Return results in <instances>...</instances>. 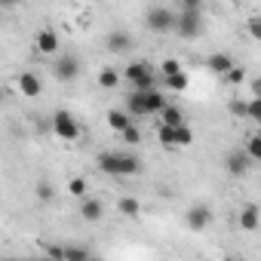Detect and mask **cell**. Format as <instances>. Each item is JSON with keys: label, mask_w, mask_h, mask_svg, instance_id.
<instances>
[{"label": "cell", "mask_w": 261, "mask_h": 261, "mask_svg": "<svg viewBox=\"0 0 261 261\" xmlns=\"http://www.w3.org/2000/svg\"><path fill=\"white\" fill-rule=\"evenodd\" d=\"M95 163H98V169H101L105 175H117V178L139 175V172H142L139 157H133V154H120V151H101V154L95 157Z\"/></svg>", "instance_id": "cell-1"}, {"label": "cell", "mask_w": 261, "mask_h": 261, "mask_svg": "<svg viewBox=\"0 0 261 261\" xmlns=\"http://www.w3.org/2000/svg\"><path fill=\"white\" fill-rule=\"evenodd\" d=\"M126 80H129V86H133V89H154L157 86V77L151 71V62H145V59L126 65Z\"/></svg>", "instance_id": "cell-2"}, {"label": "cell", "mask_w": 261, "mask_h": 261, "mask_svg": "<svg viewBox=\"0 0 261 261\" xmlns=\"http://www.w3.org/2000/svg\"><path fill=\"white\" fill-rule=\"evenodd\" d=\"M172 31H178V34L188 37V40L200 37V34H203V10H181V13L175 16V28H172Z\"/></svg>", "instance_id": "cell-3"}, {"label": "cell", "mask_w": 261, "mask_h": 261, "mask_svg": "<svg viewBox=\"0 0 261 261\" xmlns=\"http://www.w3.org/2000/svg\"><path fill=\"white\" fill-rule=\"evenodd\" d=\"M145 25L154 31V34H169L175 28V13L166 10V7H151L145 13Z\"/></svg>", "instance_id": "cell-4"}, {"label": "cell", "mask_w": 261, "mask_h": 261, "mask_svg": "<svg viewBox=\"0 0 261 261\" xmlns=\"http://www.w3.org/2000/svg\"><path fill=\"white\" fill-rule=\"evenodd\" d=\"M53 133H56L59 139H65V142H77V139H80V123L74 120V114L56 111V114H53Z\"/></svg>", "instance_id": "cell-5"}, {"label": "cell", "mask_w": 261, "mask_h": 261, "mask_svg": "<svg viewBox=\"0 0 261 261\" xmlns=\"http://www.w3.org/2000/svg\"><path fill=\"white\" fill-rule=\"evenodd\" d=\"M53 74H56V80H62V83L77 80V74H80V62H77V56H62V59H56Z\"/></svg>", "instance_id": "cell-6"}, {"label": "cell", "mask_w": 261, "mask_h": 261, "mask_svg": "<svg viewBox=\"0 0 261 261\" xmlns=\"http://www.w3.org/2000/svg\"><path fill=\"white\" fill-rule=\"evenodd\" d=\"M185 221H188V227H191V230H206V227L212 224V209H209L206 203H197V206H191V209H188Z\"/></svg>", "instance_id": "cell-7"}, {"label": "cell", "mask_w": 261, "mask_h": 261, "mask_svg": "<svg viewBox=\"0 0 261 261\" xmlns=\"http://www.w3.org/2000/svg\"><path fill=\"white\" fill-rule=\"evenodd\" d=\"M252 166H255V163L249 160V154H246V151H230V154L224 157V169H227L230 175H237V178H240V175H246Z\"/></svg>", "instance_id": "cell-8"}, {"label": "cell", "mask_w": 261, "mask_h": 261, "mask_svg": "<svg viewBox=\"0 0 261 261\" xmlns=\"http://www.w3.org/2000/svg\"><path fill=\"white\" fill-rule=\"evenodd\" d=\"M105 46H108V53H114V56H123V53H129V49H133V37H129L126 31H111V34L105 37Z\"/></svg>", "instance_id": "cell-9"}, {"label": "cell", "mask_w": 261, "mask_h": 261, "mask_svg": "<svg viewBox=\"0 0 261 261\" xmlns=\"http://www.w3.org/2000/svg\"><path fill=\"white\" fill-rule=\"evenodd\" d=\"M34 40H37V49H40L43 56H53V53H59V34H56L53 28H40Z\"/></svg>", "instance_id": "cell-10"}, {"label": "cell", "mask_w": 261, "mask_h": 261, "mask_svg": "<svg viewBox=\"0 0 261 261\" xmlns=\"http://www.w3.org/2000/svg\"><path fill=\"white\" fill-rule=\"evenodd\" d=\"M83 203H80V218L83 221H98L101 215H105V206H101V200H95V197H80Z\"/></svg>", "instance_id": "cell-11"}, {"label": "cell", "mask_w": 261, "mask_h": 261, "mask_svg": "<svg viewBox=\"0 0 261 261\" xmlns=\"http://www.w3.org/2000/svg\"><path fill=\"white\" fill-rule=\"evenodd\" d=\"M19 89H22V95L37 98V95H40V89H43V83H40V77H37L34 71H25V74L19 77Z\"/></svg>", "instance_id": "cell-12"}, {"label": "cell", "mask_w": 261, "mask_h": 261, "mask_svg": "<svg viewBox=\"0 0 261 261\" xmlns=\"http://www.w3.org/2000/svg\"><path fill=\"white\" fill-rule=\"evenodd\" d=\"M142 101H145V111H148V117L151 114H157L163 105H166V95H163V89H142Z\"/></svg>", "instance_id": "cell-13"}, {"label": "cell", "mask_w": 261, "mask_h": 261, "mask_svg": "<svg viewBox=\"0 0 261 261\" xmlns=\"http://www.w3.org/2000/svg\"><path fill=\"white\" fill-rule=\"evenodd\" d=\"M157 114H160V123H166V126H178V123H185V111H181L178 105H169V101H166Z\"/></svg>", "instance_id": "cell-14"}, {"label": "cell", "mask_w": 261, "mask_h": 261, "mask_svg": "<svg viewBox=\"0 0 261 261\" xmlns=\"http://www.w3.org/2000/svg\"><path fill=\"white\" fill-rule=\"evenodd\" d=\"M126 114L129 117H148L145 101H142V89H133V92L126 95Z\"/></svg>", "instance_id": "cell-15"}, {"label": "cell", "mask_w": 261, "mask_h": 261, "mask_svg": "<svg viewBox=\"0 0 261 261\" xmlns=\"http://www.w3.org/2000/svg\"><path fill=\"white\" fill-rule=\"evenodd\" d=\"M206 65H209V71L212 74H218V77H224V71L233 65V59L227 56V53H212L209 59H206Z\"/></svg>", "instance_id": "cell-16"}, {"label": "cell", "mask_w": 261, "mask_h": 261, "mask_svg": "<svg viewBox=\"0 0 261 261\" xmlns=\"http://www.w3.org/2000/svg\"><path fill=\"white\" fill-rule=\"evenodd\" d=\"M258 224H261V218H258V206L249 203V206L240 212V227H243V230H258Z\"/></svg>", "instance_id": "cell-17"}, {"label": "cell", "mask_w": 261, "mask_h": 261, "mask_svg": "<svg viewBox=\"0 0 261 261\" xmlns=\"http://www.w3.org/2000/svg\"><path fill=\"white\" fill-rule=\"evenodd\" d=\"M117 212L126 215V218H139V215H142V203H139L136 197H123V200L117 203Z\"/></svg>", "instance_id": "cell-18"}, {"label": "cell", "mask_w": 261, "mask_h": 261, "mask_svg": "<svg viewBox=\"0 0 261 261\" xmlns=\"http://www.w3.org/2000/svg\"><path fill=\"white\" fill-rule=\"evenodd\" d=\"M194 142V133H191V126L188 123H178V126H172V145H181V148H188Z\"/></svg>", "instance_id": "cell-19"}, {"label": "cell", "mask_w": 261, "mask_h": 261, "mask_svg": "<svg viewBox=\"0 0 261 261\" xmlns=\"http://www.w3.org/2000/svg\"><path fill=\"white\" fill-rule=\"evenodd\" d=\"M160 83H163V89H175V92H181V89H188V74H185V71H175V74H166Z\"/></svg>", "instance_id": "cell-20"}, {"label": "cell", "mask_w": 261, "mask_h": 261, "mask_svg": "<svg viewBox=\"0 0 261 261\" xmlns=\"http://www.w3.org/2000/svg\"><path fill=\"white\" fill-rule=\"evenodd\" d=\"M89 255L86 246H62V261H89Z\"/></svg>", "instance_id": "cell-21"}, {"label": "cell", "mask_w": 261, "mask_h": 261, "mask_svg": "<svg viewBox=\"0 0 261 261\" xmlns=\"http://www.w3.org/2000/svg\"><path fill=\"white\" fill-rule=\"evenodd\" d=\"M129 123H133V117H129L126 111H108V126L114 129V133H123Z\"/></svg>", "instance_id": "cell-22"}, {"label": "cell", "mask_w": 261, "mask_h": 261, "mask_svg": "<svg viewBox=\"0 0 261 261\" xmlns=\"http://www.w3.org/2000/svg\"><path fill=\"white\" fill-rule=\"evenodd\" d=\"M98 86L101 89H117L120 86V74L108 65V68H101V74H98Z\"/></svg>", "instance_id": "cell-23"}, {"label": "cell", "mask_w": 261, "mask_h": 261, "mask_svg": "<svg viewBox=\"0 0 261 261\" xmlns=\"http://www.w3.org/2000/svg\"><path fill=\"white\" fill-rule=\"evenodd\" d=\"M120 136H123V142H126V145H139V142H142V129H139L136 123H129Z\"/></svg>", "instance_id": "cell-24"}, {"label": "cell", "mask_w": 261, "mask_h": 261, "mask_svg": "<svg viewBox=\"0 0 261 261\" xmlns=\"http://www.w3.org/2000/svg\"><path fill=\"white\" fill-rule=\"evenodd\" d=\"M224 80H227V83H233V86H240V83L246 80V71H243V68H240V65L233 62V65H230V68L224 71Z\"/></svg>", "instance_id": "cell-25"}, {"label": "cell", "mask_w": 261, "mask_h": 261, "mask_svg": "<svg viewBox=\"0 0 261 261\" xmlns=\"http://www.w3.org/2000/svg\"><path fill=\"white\" fill-rule=\"evenodd\" d=\"M68 194H74V197H86V194H89L86 178H80V175H77V178H71V181H68Z\"/></svg>", "instance_id": "cell-26"}, {"label": "cell", "mask_w": 261, "mask_h": 261, "mask_svg": "<svg viewBox=\"0 0 261 261\" xmlns=\"http://www.w3.org/2000/svg\"><path fill=\"white\" fill-rule=\"evenodd\" d=\"M34 194H37V200H40V203H53L56 188H53L49 181H37V191H34Z\"/></svg>", "instance_id": "cell-27"}, {"label": "cell", "mask_w": 261, "mask_h": 261, "mask_svg": "<svg viewBox=\"0 0 261 261\" xmlns=\"http://www.w3.org/2000/svg\"><path fill=\"white\" fill-rule=\"evenodd\" d=\"M246 154H249L252 163L261 160V136H249V148H246Z\"/></svg>", "instance_id": "cell-28"}, {"label": "cell", "mask_w": 261, "mask_h": 261, "mask_svg": "<svg viewBox=\"0 0 261 261\" xmlns=\"http://www.w3.org/2000/svg\"><path fill=\"white\" fill-rule=\"evenodd\" d=\"M246 117H249V120H261V98H258V95L246 101Z\"/></svg>", "instance_id": "cell-29"}, {"label": "cell", "mask_w": 261, "mask_h": 261, "mask_svg": "<svg viewBox=\"0 0 261 261\" xmlns=\"http://www.w3.org/2000/svg\"><path fill=\"white\" fill-rule=\"evenodd\" d=\"M157 136H160V142H163V145H172V126L160 123V129H157Z\"/></svg>", "instance_id": "cell-30"}, {"label": "cell", "mask_w": 261, "mask_h": 261, "mask_svg": "<svg viewBox=\"0 0 261 261\" xmlns=\"http://www.w3.org/2000/svg\"><path fill=\"white\" fill-rule=\"evenodd\" d=\"M175 71H181V62H178V59H166V62H163V77H166V74H175Z\"/></svg>", "instance_id": "cell-31"}, {"label": "cell", "mask_w": 261, "mask_h": 261, "mask_svg": "<svg viewBox=\"0 0 261 261\" xmlns=\"http://www.w3.org/2000/svg\"><path fill=\"white\" fill-rule=\"evenodd\" d=\"M249 34H252L255 40L261 37V19H258V16H252V19H249Z\"/></svg>", "instance_id": "cell-32"}, {"label": "cell", "mask_w": 261, "mask_h": 261, "mask_svg": "<svg viewBox=\"0 0 261 261\" xmlns=\"http://www.w3.org/2000/svg\"><path fill=\"white\" fill-rule=\"evenodd\" d=\"M230 114H233V117H246V101H237V98H233V101H230Z\"/></svg>", "instance_id": "cell-33"}, {"label": "cell", "mask_w": 261, "mask_h": 261, "mask_svg": "<svg viewBox=\"0 0 261 261\" xmlns=\"http://www.w3.org/2000/svg\"><path fill=\"white\" fill-rule=\"evenodd\" d=\"M40 252L49 258H62V246H40Z\"/></svg>", "instance_id": "cell-34"}, {"label": "cell", "mask_w": 261, "mask_h": 261, "mask_svg": "<svg viewBox=\"0 0 261 261\" xmlns=\"http://www.w3.org/2000/svg\"><path fill=\"white\" fill-rule=\"evenodd\" d=\"M181 10H203V0H178Z\"/></svg>", "instance_id": "cell-35"}, {"label": "cell", "mask_w": 261, "mask_h": 261, "mask_svg": "<svg viewBox=\"0 0 261 261\" xmlns=\"http://www.w3.org/2000/svg\"><path fill=\"white\" fill-rule=\"evenodd\" d=\"M22 0H0V7H19Z\"/></svg>", "instance_id": "cell-36"}]
</instances>
